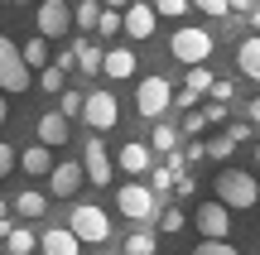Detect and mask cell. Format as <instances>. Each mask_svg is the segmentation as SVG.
Here are the masks:
<instances>
[{
  "instance_id": "cell-1",
  "label": "cell",
  "mask_w": 260,
  "mask_h": 255,
  "mask_svg": "<svg viewBox=\"0 0 260 255\" xmlns=\"http://www.w3.org/2000/svg\"><path fill=\"white\" fill-rule=\"evenodd\" d=\"M217 202H222L226 212H246V207H255V202H260V183H255V173H246V169H222V173H217Z\"/></svg>"
},
{
  "instance_id": "cell-2",
  "label": "cell",
  "mask_w": 260,
  "mask_h": 255,
  "mask_svg": "<svg viewBox=\"0 0 260 255\" xmlns=\"http://www.w3.org/2000/svg\"><path fill=\"white\" fill-rule=\"evenodd\" d=\"M212 48H217V39L207 34V29H188V24H178L174 39H169V53H174L183 67H207Z\"/></svg>"
},
{
  "instance_id": "cell-3",
  "label": "cell",
  "mask_w": 260,
  "mask_h": 255,
  "mask_svg": "<svg viewBox=\"0 0 260 255\" xmlns=\"http://www.w3.org/2000/svg\"><path fill=\"white\" fill-rule=\"evenodd\" d=\"M68 231H73L82 246H106V241H111V217H106L96 202H77L73 217H68Z\"/></svg>"
},
{
  "instance_id": "cell-4",
  "label": "cell",
  "mask_w": 260,
  "mask_h": 255,
  "mask_svg": "<svg viewBox=\"0 0 260 255\" xmlns=\"http://www.w3.org/2000/svg\"><path fill=\"white\" fill-rule=\"evenodd\" d=\"M116 207H121V217L125 222H135V227H145V222H154L159 217V198H154V188L149 183H121V193H116Z\"/></svg>"
},
{
  "instance_id": "cell-5",
  "label": "cell",
  "mask_w": 260,
  "mask_h": 255,
  "mask_svg": "<svg viewBox=\"0 0 260 255\" xmlns=\"http://www.w3.org/2000/svg\"><path fill=\"white\" fill-rule=\"evenodd\" d=\"M169 106H174V87H169V77H145V82L135 87V111L145 116V121H159Z\"/></svg>"
},
{
  "instance_id": "cell-6",
  "label": "cell",
  "mask_w": 260,
  "mask_h": 255,
  "mask_svg": "<svg viewBox=\"0 0 260 255\" xmlns=\"http://www.w3.org/2000/svg\"><path fill=\"white\" fill-rule=\"evenodd\" d=\"M29 87V67L19 58V48L0 34V92H24Z\"/></svg>"
},
{
  "instance_id": "cell-7",
  "label": "cell",
  "mask_w": 260,
  "mask_h": 255,
  "mask_svg": "<svg viewBox=\"0 0 260 255\" xmlns=\"http://www.w3.org/2000/svg\"><path fill=\"white\" fill-rule=\"evenodd\" d=\"M82 121L92 125L96 135H102V130H111V125L121 121V101H116L111 92H92V96L82 101Z\"/></svg>"
},
{
  "instance_id": "cell-8",
  "label": "cell",
  "mask_w": 260,
  "mask_h": 255,
  "mask_svg": "<svg viewBox=\"0 0 260 255\" xmlns=\"http://www.w3.org/2000/svg\"><path fill=\"white\" fill-rule=\"evenodd\" d=\"M193 227L203 231V241H226V231H232V212H226L217 198H207L203 207L193 212Z\"/></svg>"
},
{
  "instance_id": "cell-9",
  "label": "cell",
  "mask_w": 260,
  "mask_h": 255,
  "mask_svg": "<svg viewBox=\"0 0 260 255\" xmlns=\"http://www.w3.org/2000/svg\"><path fill=\"white\" fill-rule=\"evenodd\" d=\"M82 173L96 183V188H106V183H111V154H106L102 135H92V140L82 144Z\"/></svg>"
},
{
  "instance_id": "cell-10",
  "label": "cell",
  "mask_w": 260,
  "mask_h": 255,
  "mask_svg": "<svg viewBox=\"0 0 260 255\" xmlns=\"http://www.w3.org/2000/svg\"><path fill=\"white\" fill-rule=\"evenodd\" d=\"M73 29V10L63 0H44L39 5V39H63Z\"/></svg>"
},
{
  "instance_id": "cell-11",
  "label": "cell",
  "mask_w": 260,
  "mask_h": 255,
  "mask_svg": "<svg viewBox=\"0 0 260 255\" xmlns=\"http://www.w3.org/2000/svg\"><path fill=\"white\" fill-rule=\"evenodd\" d=\"M154 19H159V15H154V5H145V0H135L130 10H121V29H125L130 39H140V44L154 34Z\"/></svg>"
},
{
  "instance_id": "cell-12",
  "label": "cell",
  "mask_w": 260,
  "mask_h": 255,
  "mask_svg": "<svg viewBox=\"0 0 260 255\" xmlns=\"http://www.w3.org/2000/svg\"><path fill=\"white\" fill-rule=\"evenodd\" d=\"M82 164H73V159H63V164H53V173H48V193L53 198H73L77 188H82Z\"/></svg>"
},
{
  "instance_id": "cell-13",
  "label": "cell",
  "mask_w": 260,
  "mask_h": 255,
  "mask_svg": "<svg viewBox=\"0 0 260 255\" xmlns=\"http://www.w3.org/2000/svg\"><path fill=\"white\" fill-rule=\"evenodd\" d=\"M116 164H121L130 178H140V173H149V169H154V150H149V144H140V140H130V144H121Z\"/></svg>"
},
{
  "instance_id": "cell-14",
  "label": "cell",
  "mask_w": 260,
  "mask_h": 255,
  "mask_svg": "<svg viewBox=\"0 0 260 255\" xmlns=\"http://www.w3.org/2000/svg\"><path fill=\"white\" fill-rule=\"evenodd\" d=\"M39 250L44 255H82V241H77L68 227H48L44 236H39Z\"/></svg>"
},
{
  "instance_id": "cell-15",
  "label": "cell",
  "mask_w": 260,
  "mask_h": 255,
  "mask_svg": "<svg viewBox=\"0 0 260 255\" xmlns=\"http://www.w3.org/2000/svg\"><path fill=\"white\" fill-rule=\"evenodd\" d=\"M39 144H44V150H58V144H68V121H63V111L39 116Z\"/></svg>"
},
{
  "instance_id": "cell-16",
  "label": "cell",
  "mask_w": 260,
  "mask_h": 255,
  "mask_svg": "<svg viewBox=\"0 0 260 255\" xmlns=\"http://www.w3.org/2000/svg\"><path fill=\"white\" fill-rule=\"evenodd\" d=\"M102 72H106V77H116V82L135 77V53H130V48H106V58H102Z\"/></svg>"
},
{
  "instance_id": "cell-17",
  "label": "cell",
  "mask_w": 260,
  "mask_h": 255,
  "mask_svg": "<svg viewBox=\"0 0 260 255\" xmlns=\"http://www.w3.org/2000/svg\"><path fill=\"white\" fill-rule=\"evenodd\" d=\"M15 164H24V173H34V178H48V173H53V150H44V144H29V150L19 154Z\"/></svg>"
},
{
  "instance_id": "cell-18",
  "label": "cell",
  "mask_w": 260,
  "mask_h": 255,
  "mask_svg": "<svg viewBox=\"0 0 260 255\" xmlns=\"http://www.w3.org/2000/svg\"><path fill=\"white\" fill-rule=\"evenodd\" d=\"M236 67H241V77L260 82V34H251L241 48H236Z\"/></svg>"
},
{
  "instance_id": "cell-19",
  "label": "cell",
  "mask_w": 260,
  "mask_h": 255,
  "mask_svg": "<svg viewBox=\"0 0 260 255\" xmlns=\"http://www.w3.org/2000/svg\"><path fill=\"white\" fill-rule=\"evenodd\" d=\"M125 255H159V236H154V231H145V227H135L125 236Z\"/></svg>"
},
{
  "instance_id": "cell-20",
  "label": "cell",
  "mask_w": 260,
  "mask_h": 255,
  "mask_svg": "<svg viewBox=\"0 0 260 255\" xmlns=\"http://www.w3.org/2000/svg\"><path fill=\"white\" fill-rule=\"evenodd\" d=\"M149 150H159V154L169 159V154L178 150V130H174L169 121H154V135H149Z\"/></svg>"
},
{
  "instance_id": "cell-21",
  "label": "cell",
  "mask_w": 260,
  "mask_h": 255,
  "mask_svg": "<svg viewBox=\"0 0 260 255\" xmlns=\"http://www.w3.org/2000/svg\"><path fill=\"white\" fill-rule=\"evenodd\" d=\"M5 250H10V255H34V250H39V236H34L29 227H15V231L5 236Z\"/></svg>"
},
{
  "instance_id": "cell-22",
  "label": "cell",
  "mask_w": 260,
  "mask_h": 255,
  "mask_svg": "<svg viewBox=\"0 0 260 255\" xmlns=\"http://www.w3.org/2000/svg\"><path fill=\"white\" fill-rule=\"evenodd\" d=\"M44 207H48V198H44V193H34V188H24L15 198V212H19V217H44Z\"/></svg>"
},
{
  "instance_id": "cell-23",
  "label": "cell",
  "mask_w": 260,
  "mask_h": 255,
  "mask_svg": "<svg viewBox=\"0 0 260 255\" xmlns=\"http://www.w3.org/2000/svg\"><path fill=\"white\" fill-rule=\"evenodd\" d=\"M159 231H164V236H178V231H183L188 227V217H183V207H178V202H174V207H159Z\"/></svg>"
},
{
  "instance_id": "cell-24",
  "label": "cell",
  "mask_w": 260,
  "mask_h": 255,
  "mask_svg": "<svg viewBox=\"0 0 260 255\" xmlns=\"http://www.w3.org/2000/svg\"><path fill=\"white\" fill-rule=\"evenodd\" d=\"M73 48H77V67H82V72H92V77L102 72V58H106V53H102L96 44H73Z\"/></svg>"
},
{
  "instance_id": "cell-25",
  "label": "cell",
  "mask_w": 260,
  "mask_h": 255,
  "mask_svg": "<svg viewBox=\"0 0 260 255\" xmlns=\"http://www.w3.org/2000/svg\"><path fill=\"white\" fill-rule=\"evenodd\" d=\"M19 58H24V67H48V39H29Z\"/></svg>"
},
{
  "instance_id": "cell-26",
  "label": "cell",
  "mask_w": 260,
  "mask_h": 255,
  "mask_svg": "<svg viewBox=\"0 0 260 255\" xmlns=\"http://www.w3.org/2000/svg\"><path fill=\"white\" fill-rule=\"evenodd\" d=\"M96 19H102V0H82V5L73 10V24L77 29H96Z\"/></svg>"
},
{
  "instance_id": "cell-27",
  "label": "cell",
  "mask_w": 260,
  "mask_h": 255,
  "mask_svg": "<svg viewBox=\"0 0 260 255\" xmlns=\"http://www.w3.org/2000/svg\"><path fill=\"white\" fill-rule=\"evenodd\" d=\"M212 82H217V77L207 72V67H188V77H183V87H188V92H198V96L212 92Z\"/></svg>"
},
{
  "instance_id": "cell-28",
  "label": "cell",
  "mask_w": 260,
  "mask_h": 255,
  "mask_svg": "<svg viewBox=\"0 0 260 255\" xmlns=\"http://www.w3.org/2000/svg\"><path fill=\"white\" fill-rule=\"evenodd\" d=\"M174 178H178V173L164 169V164H159V169H149V188H154V198H159V193H174Z\"/></svg>"
},
{
  "instance_id": "cell-29",
  "label": "cell",
  "mask_w": 260,
  "mask_h": 255,
  "mask_svg": "<svg viewBox=\"0 0 260 255\" xmlns=\"http://www.w3.org/2000/svg\"><path fill=\"white\" fill-rule=\"evenodd\" d=\"M193 10V0H154V15H169V19H183Z\"/></svg>"
},
{
  "instance_id": "cell-30",
  "label": "cell",
  "mask_w": 260,
  "mask_h": 255,
  "mask_svg": "<svg viewBox=\"0 0 260 255\" xmlns=\"http://www.w3.org/2000/svg\"><path fill=\"white\" fill-rule=\"evenodd\" d=\"M63 77H68V72H58V67H53V63H48V67H44V72H39V87H44V92H58V96H63V87H68V82H63Z\"/></svg>"
},
{
  "instance_id": "cell-31",
  "label": "cell",
  "mask_w": 260,
  "mask_h": 255,
  "mask_svg": "<svg viewBox=\"0 0 260 255\" xmlns=\"http://www.w3.org/2000/svg\"><path fill=\"white\" fill-rule=\"evenodd\" d=\"M96 34H102V39L121 34V10H102V19H96Z\"/></svg>"
},
{
  "instance_id": "cell-32",
  "label": "cell",
  "mask_w": 260,
  "mask_h": 255,
  "mask_svg": "<svg viewBox=\"0 0 260 255\" xmlns=\"http://www.w3.org/2000/svg\"><path fill=\"white\" fill-rule=\"evenodd\" d=\"M226 140H232V144L255 140V125H251V121H232V125H226Z\"/></svg>"
},
{
  "instance_id": "cell-33",
  "label": "cell",
  "mask_w": 260,
  "mask_h": 255,
  "mask_svg": "<svg viewBox=\"0 0 260 255\" xmlns=\"http://www.w3.org/2000/svg\"><path fill=\"white\" fill-rule=\"evenodd\" d=\"M193 255H236V246L232 241H198Z\"/></svg>"
},
{
  "instance_id": "cell-34",
  "label": "cell",
  "mask_w": 260,
  "mask_h": 255,
  "mask_svg": "<svg viewBox=\"0 0 260 255\" xmlns=\"http://www.w3.org/2000/svg\"><path fill=\"white\" fill-rule=\"evenodd\" d=\"M232 150L236 144L226 140V135H212V140H207V159H232Z\"/></svg>"
},
{
  "instance_id": "cell-35",
  "label": "cell",
  "mask_w": 260,
  "mask_h": 255,
  "mask_svg": "<svg viewBox=\"0 0 260 255\" xmlns=\"http://www.w3.org/2000/svg\"><path fill=\"white\" fill-rule=\"evenodd\" d=\"M82 101H87L82 92H68V87H63V121H73V116H82Z\"/></svg>"
},
{
  "instance_id": "cell-36",
  "label": "cell",
  "mask_w": 260,
  "mask_h": 255,
  "mask_svg": "<svg viewBox=\"0 0 260 255\" xmlns=\"http://www.w3.org/2000/svg\"><path fill=\"white\" fill-rule=\"evenodd\" d=\"M203 121H207V125H226L232 116H226V106H222V101H207V106H203Z\"/></svg>"
},
{
  "instance_id": "cell-37",
  "label": "cell",
  "mask_w": 260,
  "mask_h": 255,
  "mask_svg": "<svg viewBox=\"0 0 260 255\" xmlns=\"http://www.w3.org/2000/svg\"><path fill=\"white\" fill-rule=\"evenodd\" d=\"M198 10H203V15H212V19H226L232 15V10H226V0H193Z\"/></svg>"
},
{
  "instance_id": "cell-38",
  "label": "cell",
  "mask_w": 260,
  "mask_h": 255,
  "mask_svg": "<svg viewBox=\"0 0 260 255\" xmlns=\"http://www.w3.org/2000/svg\"><path fill=\"white\" fill-rule=\"evenodd\" d=\"M232 92H236V87L226 82V77H217V82H212V92H207V96H212V101H222V106H226V101H232Z\"/></svg>"
},
{
  "instance_id": "cell-39",
  "label": "cell",
  "mask_w": 260,
  "mask_h": 255,
  "mask_svg": "<svg viewBox=\"0 0 260 255\" xmlns=\"http://www.w3.org/2000/svg\"><path fill=\"white\" fill-rule=\"evenodd\" d=\"M53 67H58V72H73V67H77V48H63V53L53 58Z\"/></svg>"
},
{
  "instance_id": "cell-40",
  "label": "cell",
  "mask_w": 260,
  "mask_h": 255,
  "mask_svg": "<svg viewBox=\"0 0 260 255\" xmlns=\"http://www.w3.org/2000/svg\"><path fill=\"white\" fill-rule=\"evenodd\" d=\"M193 188H198V183L188 178V173H178V178H174V198H193Z\"/></svg>"
},
{
  "instance_id": "cell-41",
  "label": "cell",
  "mask_w": 260,
  "mask_h": 255,
  "mask_svg": "<svg viewBox=\"0 0 260 255\" xmlns=\"http://www.w3.org/2000/svg\"><path fill=\"white\" fill-rule=\"evenodd\" d=\"M183 130H188V135H203V130H207V121H203V111H188V121H183Z\"/></svg>"
},
{
  "instance_id": "cell-42",
  "label": "cell",
  "mask_w": 260,
  "mask_h": 255,
  "mask_svg": "<svg viewBox=\"0 0 260 255\" xmlns=\"http://www.w3.org/2000/svg\"><path fill=\"white\" fill-rule=\"evenodd\" d=\"M10 169H15V150H10V144L5 140H0V178H5V173Z\"/></svg>"
},
{
  "instance_id": "cell-43",
  "label": "cell",
  "mask_w": 260,
  "mask_h": 255,
  "mask_svg": "<svg viewBox=\"0 0 260 255\" xmlns=\"http://www.w3.org/2000/svg\"><path fill=\"white\" fill-rule=\"evenodd\" d=\"M198 159H207V144H188L183 150V164H198Z\"/></svg>"
},
{
  "instance_id": "cell-44",
  "label": "cell",
  "mask_w": 260,
  "mask_h": 255,
  "mask_svg": "<svg viewBox=\"0 0 260 255\" xmlns=\"http://www.w3.org/2000/svg\"><path fill=\"white\" fill-rule=\"evenodd\" d=\"M226 10H236V15H255V0H226Z\"/></svg>"
},
{
  "instance_id": "cell-45",
  "label": "cell",
  "mask_w": 260,
  "mask_h": 255,
  "mask_svg": "<svg viewBox=\"0 0 260 255\" xmlns=\"http://www.w3.org/2000/svg\"><path fill=\"white\" fill-rule=\"evenodd\" d=\"M174 101H178V106H183V111H193V106H198V92H188V87H183V92H178V96H174Z\"/></svg>"
},
{
  "instance_id": "cell-46",
  "label": "cell",
  "mask_w": 260,
  "mask_h": 255,
  "mask_svg": "<svg viewBox=\"0 0 260 255\" xmlns=\"http://www.w3.org/2000/svg\"><path fill=\"white\" fill-rule=\"evenodd\" d=\"M246 121H251V125H260V96H255L251 106H246Z\"/></svg>"
},
{
  "instance_id": "cell-47",
  "label": "cell",
  "mask_w": 260,
  "mask_h": 255,
  "mask_svg": "<svg viewBox=\"0 0 260 255\" xmlns=\"http://www.w3.org/2000/svg\"><path fill=\"white\" fill-rule=\"evenodd\" d=\"M135 0H102V10H130Z\"/></svg>"
},
{
  "instance_id": "cell-48",
  "label": "cell",
  "mask_w": 260,
  "mask_h": 255,
  "mask_svg": "<svg viewBox=\"0 0 260 255\" xmlns=\"http://www.w3.org/2000/svg\"><path fill=\"white\" fill-rule=\"evenodd\" d=\"M5 116H10V106H5V92H0V125H5Z\"/></svg>"
},
{
  "instance_id": "cell-49",
  "label": "cell",
  "mask_w": 260,
  "mask_h": 255,
  "mask_svg": "<svg viewBox=\"0 0 260 255\" xmlns=\"http://www.w3.org/2000/svg\"><path fill=\"white\" fill-rule=\"evenodd\" d=\"M5 217H10V202H5V198H0V222H5Z\"/></svg>"
},
{
  "instance_id": "cell-50",
  "label": "cell",
  "mask_w": 260,
  "mask_h": 255,
  "mask_svg": "<svg viewBox=\"0 0 260 255\" xmlns=\"http://www.w3.org/2000/svg\"><path fill=\"white\" fill-rule=\"evenodd\" d=\"M251 29H255V34H260V10H255V15H251Z\"/></svg>"
},
{
  "instance_id": "cell-51",
  "label": "cell",
  "mask_w": 260,
  "mask_h": 255,
  "mask_svg": "<svg viewBox=\"0 0 260 255\" xmlns=\"http://www.w3.org/2000/svg\"><path fill=\"white\" fill-rule=\"evenodd\" d=\"M10 5H29V0H10Z\"/></svg>"
},
{
  "instance_id": "cell-52",
  "label": "cell",
  "mask_w": 260,
  "mask_h": 255,
  "mask_svg": "<svg viewBox=\"0 0 260 255\" xmlns=\"http://www.w3.org/2000/svg\"><path fill=\"white\" fill-rule=\"evenodd\" d=\"M255 164H260V144H255Z\"/></svg>"
},
{
  "instance_id": "cell-53",
  "label": "cell",
  "mask_w": 260,
  "mask_h": 255,
  "mask_svg": "<svg viewBox=\"0 0 260 255\" xmlns=\"http://www.w3.org/2000/svg\"><path fill=\"white\" fill-rule=\"evenodd\" d=\"M255 135H260V125H255Z\"/></svg>"
},
{
  "instance_id": "cell-54",
  "label": "cell",
  "mask_w": 260,
  "mask_h": 255,
  "mask_svg": "<svg viewBox=\"0 0 260 255\" xmlns=\"http://www.w3.org/2000/svg\"><path fill=\"white\" fill-rule=\"evenodd\" d=\"M0 250H5V246H0Z\"/></svg>"
}]
</instances>
